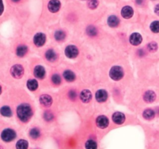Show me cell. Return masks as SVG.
<instances>
[{"label":"cell","instance_id":"6da1fadb","mask_svg":"<svg viewBox=\"0 0 159 149\" xmlns=\"http://www.w3.org/2000/svg\"><path fill=\"white\" fill-rule=\"evenodd\" d=\"M32 114V109L28 104H21L17 108V116L21 121H28Z\"/></svg>","mask_w":159,"mask_h":149},{"label":"cell","instance_id":"7a4b0ae2","mask_svg":"<svg viewBox=\"0 0 159 149\" xmlns=\"http://www.w3.org/2000/svg\"><path fill=\"white\" fill-rule=\"evenodd\" d=\"M123 70L120 66H113L109 71V76L114 81H119L123 77Z\"/></svg>","mask_w":159,"mask_h":149},{"label":"cell","instance_id":"3957f363","mask_svg":"<svg viewBox=\"0 0 159 149\" xmlns=\"http://www.w3.org/2000/svg\"><path fill=\"white\" fill-rule=\"evenodd\" d=\"M1 137H2V139L4 141L10 142V141H12L15 139L16 132L12 129H5L1 134Z\"/></svg>","mask_w":159,"mask_h":149},{"label":"cell","instance_id":"277c9868","mask_svg":"<svg viewBox=\"0 0 159 149\" xmlns=\"http://www.w3.org/2000/svg\"><path fill=\"white\" fill-rule=\"evenodd\" d=\"M65 53L68 58H75L78 54V49L75 45H69L65 48Z\"/></svg>","mask_w":159,"mask_h":149},{"label":"cell","instance_id":"5b68a950","mask_svg":"<svg viewBox=\"0 0 159 149\" xmlns=\"http://www.w3.org/2000/svg\"><path fill=\"white\" fill-rule=\"evenodd\" d=\"M23 72H24V69H23V66L20 65H15L11 68L12 75L16 79L21 78L23 76Z\"/></svg>","mask_w":159,"mask_h":149},{"label":"cell","instance_id":"8992f818","mask_svg":"<svg viewBox=\"0 0 159 149\" xmlns=\"http://www.w3.org/2000/svg\"><path fill=\"white\" fill-rule=\"evenodd\" d=\"M46 41V36L43 33H38L34 37V43L37 47H41Z\"/></svg>","mask_w":159,"mask_h":149},{"label":"cell","instance_id":"52a82bcc","mask_svg":"<svg viewBox=\"0 0 159 149\" xmlns=\"http://www.w3.org/2000/svg\"><path fill=\"white\" fill-rule=\"evenodd\" d=\"M96 125L98 126V127L104 129V128L107 127L108 125H109V120L105 116H99L96 119Z\"/></svg>","mask_w":159,"mask_h":149},{"label":"cell","instance_id":"ba28073f","mask_svg":"<svg viewBox=\"0 0 159 149\" xmlns=\"http://www.w3.org/2000/svg\"><path fill=\"white\" fill-rule=\"evenodd\" d=\"M47 7H48L49 11L51 13H57L61 8L60 1L59 0H50Z\"/></svg>","mask_w":159,"mask_h":149},{"label":"cell","instance_id":"9c48e42d","mask_svg":"<svg viewBox=\"0 0 159 149\" xmlns=\"http://www.w3.org/2000/svg\"><path fill=\"white\" fill-rule=\"evenodd\" d=\"M80 99L85 103H89L92 99V92L89 89H84L80 93Z\"/></svg>","mask_w":159,"mask_h":149},{"label":"cell","instance_id":"30bf717a","mask_svg":"<svg viewBox=\"0 0 159 149\" xmlns=\"http://www.w3.org/2000/svg\"><path fill=\"white\" fill-rule=\"evenodd\" d=\"M130 42L133 46L139 45L142 42V37L138 33H133L130 37Z\"/></svg>","mask_w":159,"mask_h":149},{"label":"cell","instance_id":"8fae6325","mask_svg":"<svg viewBox=\"0 0 159 149\" xmlns=\"http://www.w3.org/2000/svg\"><path fill=\"white\" fill-rule=\"evenodd\" d=\"M107 92L104 89H99L96 93V99L99 103H103L107 99Z\"/></svg>","mask_w":159,"mask_h":149},{"label":"cell","instance_id":"7c38bea8","mask_svg":"<svg viewBox=\"0 0 159 149\" xmlns=\"http://www.w3.org/2000/svg\"><path fill=\"white\" fill-rule=\"evenodd\" d=\"M113 121L117 124H122L125 120V116L124 114L120 113V112H116L113 114Z\"/></svg>","mask_w":159,"mask_h":149},{"label":"cell","instance_id":"4fadbf2b","mask_svg":"<svg viewBox=\"0 0 159 149\" xmlns=\"http://www.w3.org/2000/svg\"><path fill=\"white\" fill-rule=\"evenodd\" d=\"M121 15L124 19L131 18L133 15V10L132 7L129 6H126L123 7L121 10Z\"/></svg>","mask_w":159,"mask_h":149},{"label":"cell","instance_id":"5bb4252c","mask_svg":"<svg viewBox=\"0 0 159 149\" xmlns=\"http://www.w3.org/2000/svg\"><path fill=\"white\" fill-rule=\"evenodd\" d=\"M34 75L37 77L38 79H42L44 78L45 76V69L43 66L41 65H38V66L35 67L34 68Z\"/></svg>","mask_w":159,"mask_h":149},{"label":"cell","instance_id":"9a60e30c","mask_svg":"<svg viewBox=\"0 0 159 149\" xmlns=\"http://www.w3.org/2000/svg\"><path fill=\"white\" fill-rule=\"evenodd\" d=\"M40 103L44 107H50L52 104V98L49 95H42L40 97Z\"/></svg>","mask_w":159,"mask_h":149},{"label":"cell","instance_id":"2e32d148","mask_svg":"<svg viewBox=\"0 0 159 149\" xmlns=\"http://www.w3.org/2000/svg\"><path fill=\"white\" fill-rule=\"evenodd\" d=\"M155 98H156L155 93H154V92H153V91L151 90L147 91V92L145 93V95H144V99H145V101L146 103L154 102Z\"/></svg>","mask_w":159,"mask_h":149},{"label":"cell","instance_id":"e0dca14e","mask_svg":"<svg viewBox=\"0 0 159 149\" xmlns=\"http://www.w3.org/2000/svg\"><path fill=\"white\" fill-rule=\"evenodd\" d=\"M63 76L65 79L68 82H73L75 79V74L71 70H66L63 73Z\"/></svg>","mask_w":159,"mask_h":149},{"label":"cell","instance_id":"ac0fdd59","mask_svg":"<svg viewBox=\"0 0 159 149\" xmlns=\"http://www.w3.org/2000/svg\"><path fill=\"white\" fill-rule=\"evenodd\" d=\"M107 23L108 25L111 27H116L119 25V23H120V20H119L118 17L114 15L113 16H110L109 18H108V20H107Z\"/></svg>","mask_w":159,"mask_h":149},{"label":"cell","instance_id":"d6986e66","mask_svg":"<svg viewBox=\"0 0 159 149\" xmlns=\"http://www.w3.org/2000/svg\"><path fill=\"white\" fill-rule=\"evenodd\" d=\"M45 57L47 61L53 62L57 59V54H56L54 50H52V49H50V50H48L47 52H46Z\"/></svg>","mask_w":159,"mask_h":149},{"label":"cell","instance_id":"ffe728a7","mask_svg":"<svg viewBox=\"0 0 159 149\" xmlns=\"http://www.w3.org/2000/svg\"><path fill=\"white\" fill-rule=\"evenodd\" d=\"M26 86L30 91H35L38 88V81H36L35 79L28 80L27 83H26Z\"/></svg>","mask_w":159,"mask_h":149},{"label":"cell","instance_id":"44dd1931","mask_svg":"<svg viewBox=\"0 0 159 149\" xmlns=\"http://www.w3.org/2000/svg\"><path fill=\"white\" fill-rule=\"evenodd\" d=\"M27 47L25 45H20L16 49V54L18 55L19 57H23L27 52Z\"/></svg>","mask_w":159,"mask_h":149},{"label":"cell","instance_id":"7402d4cb","mask_svg":"<svg viewBox=\"0 0 159 149\" xmlns=\"http://www.w3.org/2000/svg\"><path fill=\"white\" fill-rule=\"evenodd\" d=\"M154 115H155L154 111L151 110V109H147V110H145L143 113V117H145L146 120H151V119L154 118Z\"/></svg>","mask_w":159,"mask_h":149},{"label":"cell","instance_id":"603a6c76","mask_svg":"<svg viewBox=\"0 0 159 149\" xmlns=\"http://www.w3.org/2000/svg\"><path fill=\"white\" fill-rule=\"evenodd\" d=\"M1 114H2V116L4 117H11L13 113H12V110L8 106H4L1 108Z\"/></svg>","mask_w":159,"mask_h":149},{"label":"cell","instance_id":"cb8c5ba5","mask_svg":"<svg viewBox=\"0 0 159 149\" xmlns=\"http://www.w3.org/2000/svg\"><path fill=\"white\" fill-rule=\"evenodd\" d=\"M16 149H27L28 142L23 139L19 140V141L16 142Z\"/></svg>","mask_w":159,"mask_h":149},{"label":"cell","instance_id":"d4e9b609","mask_svg":"<svg viewBox=\"0 0 159 149\" xmlns=\"http://www.w3.org/2000/svg\"><path fill=\"white\" fill-rule=\"evenodd\" d=\"M54 37L58 41H63L65 38V33L62 30L56 31L55 34H54Z\"/></svg>","mask_w":159,"mask_h":149},{"label":"cell","instance_id":"484cf974","mask_svg":"<svg viewBox=\"0 0 159 149\" xmlns=\"http://www.w3.org/2000/svg\"><path fill=\"white\" fill-rule=\"evenodd\" d=\"M86 33L90 37H95L97 34V30H96V28L95 26H88L87 30H86Z\"/></svg>","mask_w":159,"mask_h":149},{"label":"cell","instance_id":"4316f807","mask_svg":"<svg viewBox=\"0 0 159 149\" xmlns=\"http://www.w3.org/2000/svg\"><path fill=\"white\" fill-rule=\"evenodd\" d=\"M86 149H97V144L93 140H89L85 143Z\"/></svg>","mask_w":159,"mask_h":149},{"label":"cell","instance_id":"83f0119b","mask_svg":"<svg viewBox=\"0 0 159 149\" xmlns=\"http://www.w3.org/2000/svg\"><path fill=\"white\" fill-rule=\"evenodd\" d=\"M151 30L153 33H159V21H154L151 23Z\"/></svg>","mask_w":159,"mask_h":149},{"label":"cell","instance_id":"f1b7e54d","mask_svg":"<svg viewBox=\"0 0 159 149\" xmlns=\"http://www.w3.org/2000/svg\"><path fill=\"white\" fill-rule=\"evenodd\" d=\"M30 135L34 139H36V138H39L40 131L38 128H33V129L30 130Z\"/></svg>","mask_w":159,"mask_h":149},{"label":"cell","instance_id":"f546056e","mask_svg":"<svg viewBox=\"0 0 159 149\" xmlns=\"http://www.w3.org/2000/svg\"><path fill=\"white\" fill-rule=\"evenodd\" d=\"M51 80H52V83H54V85H59L61 83V82H62V79H61L60 75L58 74H53Z\"/></svg>","mask_w":159,"mask_h":149},{"label":"cell","instance_id":"4dcf8cb0","mask_svg":"<svg viewBox=\"0 0 159 149\" xmlns=\"http://www.w3.org/2000/svg\"><path fill=\"white\" fill-rule=\"evenodd\" d=\"M98 4H99L98 0H89V2H88V6H89V7L91 10L96 9V7L98 6Z\"/></svg>","mask_w":159,"mask_h":149},{"label":"cell","instance_id":"1f68e13d","mask_svg":"<svg viewBox=\"0 0 159 149\" xmlns=\"http://www.w3.org/2000/svg\"><path fill=\"white\" fill-rule=\"evenodd\" d=\"M148 50H149L151 52L156 51V50L157 49V44H156L155 42L150 43V44L148 45Z\"/></svg>","mask_w":159,"mask_h":149},{"label":"cell","instance_id":"d6a6232c","mask_svg":"<svg viewBox=\"0 0 159 149\" xmlns=\"http://www.w3.org/2000/svg\"><path fill=\"white\" fill-rule=\"evenodd\" d=\"M44 117L46 120H48L49 121V120H51L53 119L54 116L50 111H46L44 114Z\"/></svg>","mask_w":159,"mask_h":149},{"label":"cell","instance_id":"836d02e7","mask_svg":"<svg viewBox=\"0 0 159 149\" xmlns=\"http://www.w3.org/2000/svg\"><path fill=\"white\" fill-rule=\"evenodd\" d=\"M68 96L72 100H74L76 98V92L75 90H71L68 93Z\"/></svg>","mask_w":159,"mask_h":149},{"label":"cell","instance_id":"e575fe53","mask_svg":"<svg viewBox=\"0 0 159 149\" xmlns=\"http://www.w3.org/2000/svg\"><path fill=\"white\" fill-rule=\"evenodd\" d=\"M154 13H155L157 16H159V4H157L155 6V8H154Z\"/></svg>","mask_w":159,"mask_h":149},{"label":"cell","instance_id":"d590c367","mask_svg":"<svg viewBox=\"0 0 159 149\" xmlns=\"http://www.w3.org/2000/svg\"><path fill=\"white\" fill-rule=\"evenodd\" d=\"M136 2L140 5V4H141L142 2H143V0H136Z\"/></svg>","mask_w":159,"mask_h":149},{"label":"cell","instance_id":"8d00e7d4","mask_svg":"<svg viewBox=\"0 0 159 149\" xmlns=\"http://www.w3.org/2000/svg\"><path fill=\"white\" fill-rule=\"evenodd\" d=\"M13 2H19V1H20V0H13Z\"/></svg>","mask_w":159,"mask_h":149}]
</instances>
